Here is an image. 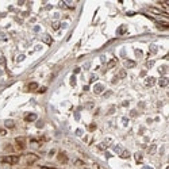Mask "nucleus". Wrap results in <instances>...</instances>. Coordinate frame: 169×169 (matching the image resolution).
Returning <instances> with one entry per match:
<instances>
[{"label":"nucleus","instance_id":"nucleus-1","mask_svg":"<svg viewBox=\"0 0 169 169\" xmlns=\"http://www.w3.org/2000/svg\"><path fill=\"white\" fill-rule=\"evenodd\" d=\"M19 156H5L1 158V162H4V164H10V165H15L19 162Z\"/></svg>","mask_w":169,"mask_h":169},{"label":"nucleus","instance_id":"nucleus-2","mask_svg":"<svg viewBox=\"0 0 169 169\" xmlns=\"http://www.w3.org/2000/svg\"><path fill=\"white\" fill-rule=\"evenodd\" d=\"M15 144H16V148L19 149V150H23V149L26 148V139L23 138V137L16 138V139H15Z\"/></svg>","mask_w":169,"mask_h":169},{"label":"nucleus","instance_id":"nucleus-3","mask_svg":"<svg viewBox=\"0 0 169 169\" xmlns=\"http://www.w3.org/2000/svg\"><path fill=\"white\" fill-rule=\"evenodd\" d=\"M103 91H104V85H103V84H96L95 87H93V92L97 93V95H99V93H101Z\"/></svg>","mask_w":169,"mask_h":169},{"label":"nucleus","instance_id":"nucleus-4","mask_svg":"<svg viewBox=\"0 0 169 169\" xmlns=\"http://www.w3.org/2000/svg\"><path fill=\"white\" fill-rule=\"evenodd\" d=\"M154 84H156V79H154V77H148V79L145 80V85H146V87H153Z\"/></svg>","mask_w":169,"mask_h":169},{"label":"nucleus","instance_id":"nucleus-5","mask_svg":"<svg viewBox=\"0 0 169 169\" xmlns=\"http://www.w3.org/2000/svg\"><path fill=\"white\" fill-rule=\"evenodd\" d=\"M35 119H37V115H35V114H27V115L25 116V120H26V122H34Z\"/></svg>","mask_w":169,"mask_h":169},{"label":"nucleus","instance_id":"nucleus-6","mask_svg":"<svg viewBox=\"0 0 169 169\" xmlns=\"http://www.w3.org/2000/svg\"><path fill=\"white\" fill-rule=\"evenodd\" d=\"M58 161H60V162H62V164H66V162H68L66 154H65V153H60V154H58Z\"/></svg>","mask_w":169,"mask_h":169},{"label":"nucleus","instance_id":"nucleus-7","mask_svg":"<svg viewBox=\"0 0 169 169\" xmlns=\"http://www.w3.org/2000/svg\"><path fill=\"white\" fill-rule=\"evenodd\" d=\"M168 83H169V80L166 79V77H162V79H160V80H158V85H160V87H166V85H168Z\"/></svg>","mask_w":169,"mask_h":169},{"label":"nucleus","instance_id":"nucleus-8","mask_svg":"<svg viewBox=\"0 0 169 169\" xmlns=\"http://www.w3.org/2000/svg\"><path fill=\"white\" fill-rule=\"evenodd\" d=\"M137 64H135V61H131V60H126L124 61V68H134Z\"/></svg>","mask_w":169,"mask_h":169},{"label":"nucleus","instance_id":"nucleus-9","mask_svg":"<svg viewBox=\"0 0 169 169\" xmlns=\"http://www.w3.org/2000/svg\"><path fill=\"white\" fill-rule=\"evenodd\" d=\"M37 160H38V157L34 156V154H29L27 156V164H33L34 161H37Z\"/></svg>","mask_w":169,"mask_h":169},{"label":"nucleus","instance_id":"nucleus-10","mask_svg":"<svg viewBox=\"0 0 169 169\" xmlns=\"http://www.w3.org/2000/svg\"><path fill=\"white\" fill-rule=\"evenodd\" d=\"M4 124H5V127H8V129H14V127H15V123H14V120H11V119H7L4 122Z\"/></svg>","mask_w":169,"mask_h":169},{"label":"nucleus","instance_id":"nucleus-11","mask_svg":"<svg viewBox=\"0 0 169 169\" xmlns=\"http://www.w3.org/2000/svg\"><path fill=\"white\" fill-rule=\"evenodd\" d=\"M43 42L47 43V45H51V43H53V39H51V37H49V35H45V37H43Z\"/></svg>","mask_w":169,"mask_h":169},{"label":"nucleus","instance_id":"nucleus-12","mask_svg":"<svg viewBox=\"0 0 169 169\" xmlns=\"http://www.w3.org/2000/svg\"><path fill=\"white\" fill-rule=\"evenodd\" d=\"M37 88H38V84H37V83H30L29 84V91H35Z\"/></svg>","mask_w":169,"mask_h":169},{"label":"nucleus","instance_id":"nucleus-13","mask_svg":"<svg viewBox=\"0 0 169 169\" xmlns=\"http://www.w3.org/2000/svg\"><path fill=\"white\" fill-rule=\"evenodd\" d=\"M116 62H118V60L116 58H112L110 61V62H108V65H107V68H114L115 65H116Z\"/></svg>","mask_w":169,"mask_h":169},{"label":"nucleus","instance_id":"nucleus-14","mask_svg":"<svg viewBox=\"0 0 169 169\" xmlns=\"http://www.w3.org/2000/svg\"><path fill=\"white\" fill-rule=\"evenodd\" d=\"M156 150H157V146H156V145H152V146L149 148V154H154Z\"/></svg>","mask_w":169,"mask_h":169},{"label":"nucleus","instance_id":"nucleus-15","mask_svg":"<svg viewBox=\"0 0 169 169\" xmlns=\"http://www.w3.org/2000/svg\"><path fill=\"white\" fill-rule=\"evenodd\" d=\"M120 157H122V158H129V157H130V153L127 152V150H123V152L120 153Z\"/></svg>","mask_w":169,"mask_h":169},{"label":"nucleus","instance_id":"nucleus-16","mask_svg":"<svg viewBox=\"0 0 169 169\" xmlns=\"http://www.w3.org/2000/svg\"><path fill=\"white\" fill-rule=\"evenodd\" d=\"M124 31H126V26H120V27L118 29V34H119V35L124 34Z\"/></svg>","mask_w":169,"mask_h":169},{"label":"nucleus","instance_id":"nucleus-17","mask_svg":"<svg viewBox=\"0 0 169 169\" xmlns=\"http://www.w3.org/2000/svg\"><path fill=\"white\" fill-rule=\"evenodd\" d=\"M135 160L138 161V162L142 161V156H141V153H137V154H135Z\"/></svg>","mask_w":169,"mask_h":169},{"label":"nucleus","instance_id":"nucleus-18","mask_svg":"<svg viewBox=\"0 0 169 169\" xmlns=\"http://www.w3.org/2000/svg\"><path fill=\"white\" fill-rule=\"evenodd\" d=\"M0 64H5V58L4 55L1 54V51H0Z\"/></svg>","mask_w":169,"mask_h":169},{"label":"nucleus","instance_id":"nucleus-19","mask_svg":"<svg viewBox=\"0 0 169 169\" xmlns=\"http://www.w3.org/2000/svg\"><path fill=\"white\" fill-rule=\"evenodd\" d=\"M119 77H126V70H120V72H119Z\"/></svg>","mask_w":169,"mask_h":169},{"label":"nucleus","instance_id":"nucleus-20","mask_svg":"<svg viewBox=\"0 0 169 169\" xmlns=\"http://www.w3.org/2000/svg\"><path fill=\"white\" fill-rule=\"evenodd\" d=\"M153 65H154V61H149V62H146V66L148 68H152Z\"/></svg>","mask_w":169,"mask_h":169},{"label":"nucleus","instance_id":"nucleus-21","mask_svg":"<svg viewBox=\"0 0 169 169\" xmlns=\"http://www.w3.org/2000/svg\"><path fill=\"white\" fill-rule=\"evenodd\" d=\"M150 50H152L153 53H154V51H157V47H156V45H152V46H150Z\"/></svg>","mask_w":169,"mask_h":169},{"label":"nucleus","instance_id":"nucleus-22","mask_svg":"<svg viewBox=\"0 0 169 169\" xmlns=\"http://www.w3.org/2000/svg\"><path fill=\"white\" fill-rule=\"evenodd\" d=\"M0 134H1V135H5V134H7V131H5L4 129H0Z\"/></svg>","mask_w":169,"mask_h":169},{"label":"nucleus","instance_id":"nucleus-23","mask_svg":"<svg viewBox=\"0 0 169 169\" xmlns=\"http://www.w3.org/2000/svg\"><path fill=\"white\" fill-rule=\"evenodd\" d=\"M58 27H60V23H53V29H55V30H57Z\"/></svg>","mask_w":169,"mask_h":169},{"label":"nucleus","instance_id":"nucleus-24","mask_svg":"<svg viewBox=\"0 0 169 169\" xmlns=\"http://www.w3.org/2000/svg\"><path fill=\"white\" fill-rule=\"evenodd\" d=\"M76 165H84V162H83L81 160H77L76 161Z\"/></svg>","mask_w":169,"mask_h":169},{"label":"nucleus","instance_id":"nucleus-25","mask_svg":"<svg viewBox=\"0 0 169 169\" xmlns=\"http://www.w3.org/2000/svg\"><path fill=\"white\" fill-rule=\"evenodd\" d=\"M70 84H72V85L76 84V79H75V77H72V80H70Z\"/></svg>","mask_w":169,"mask_h":169},{"label":"nucleus","instance_id":"nucleus-26","mask_svg":"<svg viewBox=\"0 0 169 169\" xmlns=\"http://www.w3.org/2000/svg\"><path fill=\"white\" fill-rule=\"evenodd\" d=\"M41 169H54V168H46V166H42Z\"/></svg>","mask_w":169,"mask_h":169}]
</instances>
